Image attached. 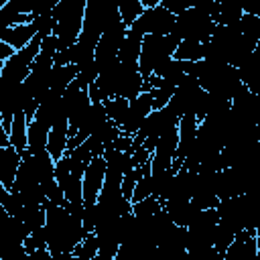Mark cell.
Listing matches in <instances>:
<instances>
[{"mask_svg":"<svg viewBox=\"0 0 260 260\" xmlns=\"http://www.w3.org/2000/svg\"><path fill=\"white\" fill-rule=\"evenodd\" d=\"M160 4H162L169 12H173L175 16H179L181 12H185V10L193 8L195 0H160Z\"/></svg>","mask_w":260,"mask_h":260,"instance_id":"d590c367","label":"cell"},{"mask_svg":"<svg viewBox=\"0 0 260 260\" xmlns=\"http://www.w3.org/2000/svg\"><path fill=\"white\" fill-rule=\"evenodd\" d=\"M22 167L32 175L37 183H43L47 179H55V158L49 154V150L43 152H22Z\"/></svg>","mask_w":260,"mask_h":260,"instance_id":"8fae6325","label":"cell"},{"mask_svg":"<svg viewBox=\"0 0 260 260\" xmlns=\"http://www.w3.org/2000/svg\"><path fill=\"white\" fill-rule=\"evenodd\" d=\"M173 179H175V171L173 169L152 173V197H156L160 203H165L169 199V195H171Z\"/></svg>","mask_w":260,"mask_h":260,"instance_id":"ffe728a7","label":"cell"},{"mask_svg":"<svg viewBox=\"0 0 260 260\" xmlns=\"http://www.w3.org/2000/svg\"><path fill=\"white\" fill-rule=\"evenodd\" d=\"M258 260H260V252H258Z\"/></svg>","mask_w":260,"mask_h":260,"instance_id":"7bdbcfd3","label":"cell"},{"mask_svg":"<svg viewBox=\"0 0 260 260\" xmlns=\"http://www.w3.org/2000/svg\"><path fill=\"white\" fill-rule=\"evenodd\" d=\"M215 26L217 24L211 18V14L207 10H203L201 6H197V2H195L193 8H189L177 16L173 35L179 41H197V43L205 45L211 39Z\"/></svg>","mask_w":260,"mask_h":260,"instance_id":"277c9868","label":"cell"},{"mask_svg":"<svg viewBox=\"0 0 260 260\" xmlns=\"http://www.w3.org/2000/svg\"><path fill=\"white\" fill-rule=\"evenodd\" d=\"M85 6L87 0H59L55 6V37L59 43V51L71 49L81 35L83 18H85Z\"/></svg>","mask_w":260,"mask_h":260,"instance_id":"7a4b0ae2","label":"cell"},{"mask_svg":"<svg viewBox=\"0 0 260 260\" xmlns=\"http://www.w3.org/2000/svg\"><path fill=\"white\" fill-rule=\"evenodd\" d=\"M244 16V8L238 6V4H232V2H219V12H217V18H215V24H221V26H232V24H238Z\"/></svg>","mask_w":260,"mask_h":260,"instance_id":"4316f807","label":"cell"},{"mask_svg":"<svg viewBox=\"0 0 260 260\" xmlns=\"http://www.w3.org/2000/svg\"><path fill=\"white\" fill-rule=\"evenodd\" d=\"M175 59L179 61H189V63H197L205 59V49L203 43L197 41H181L177 51H175Z\"/></svg>","mask_w":260,"mask_h":260,"instance_id":"7402d4cb","label":"cell"},{"mask_svg":"<svg viewBox=\"0 0 260 260\" xmlns=\"http://www.w3.org/2000/svg\"><path fill=\"white\" fill-rule=\"evenodd\" d=\"M175 22H177V16L169 12L162 4H158L156 8H146L142 16L130 28H136L144 37L146 35H173Z\"/></svg>","mask_w":260,"mask_h":260,"instance_id":"52a82bcc","label":"cell"},{"mask_svg":"<svg viewBox=\"0 0 260 260\" xmlns=\"http://www.w3.org/2000/svg\"><path fill=\"white\" fill-rule=\"evenodd\" d=\"M108 173V162L104 156H93L83 175V205H95L104 189Z\"/></svg>","mask_w":260,"mask_h":260,"instance_id":"ba28073f","label":"cell"},{"mask_svg":"<svg viewBox=\"0 0 260 260\" xmlns=\"http://www.w3.org/2000/svg\"><path fill=\"white\" fill-rule=\"evenodd\" d=\"M20 219L26 223V228L32 232V230H39V228H45L47 223V209L45 205H26Z\"/></svg>","mask_w":260,"mask_h":260,"instance_id":"83f0119b","label":"cell"},{"mask_svg":"<svg viewBox=\"0 0 260 260\" xmlns=\"http://www.w3.org/2000/svg\"><path fill=\"white\" fill-rule=\"evenodd\" d=\"M152 197V167L150 162L142 165V175L138 179V185L134 189V195H132V205L134 203H140L144 199Z\"/></svg>","mask_w":260,"mask_h":260,"instance_id":"cb8c5ba5","label":"cell"},{"mask_svg":"<svg viewBox=\"0 0 260 260\" xmlns=\"http://www.w3.org/2000/svg\"><path fill=\"white\" fill-rule=\"evenodd\" d=\"M162 209L173 219V223H177L181 228H187L193 219V213H195L193 203L187 201V199H169V201L162 203Z\"/></svg>","mask_w":260,"mask_h":260,"instance_id":"e0dca14e","label":"cell"},{"mask_svg":"<svg viewBox=\"0 0 260 260\" xmlns=\"http://www.w3.org/2000/svg\"><path fill=\"white\" fill-rule=\"evenodd\" d=\"M140 175H142V167L128 171V173L124 175V179H122V193H124V197L130 199V201H132V195H134V189H136V185H138Z\"/></svg>","mask_w":260,"mask_h":260,"instance_id":"e575fe53","label":"cell"},{"mask_svg":"<svg viewBox=\"0 0 260 260\" xmlns=\"http://www.w3.org/2000/svg\"><path fill=\"white\" fill-rule=\"evenodd\" d=\"M43 187V193L47 197V203H53V205H67L65 201V195H63V189L59 187L57 179H47L41 183Z\"/></svg>","mask_w":260,"mask_h":260,"instance_id":"4dcf8cb0","label":"cell"},{"mask_svg":"<svg viewBox=\"0 0 260 260\" xmlns=\"http://www.w3.org/2000/svg\"><path fill=\"white\" fill-rule=\"evenodd\" d=\"M79 77V67L77 65H63V67H53V73H51V91L55 93H65L67 87Z\"/></svg>","mask_w":260,"mask_h":260,"instance_id":"ac0fdd59","label":"cell"},{"mask_svg":"<svg viewBox=\"0 0 260 260\" xmlns=\"http://www.w3.org/2000/svg\"><path fill=\"white\" fill-rule=\"evenodd\" d=\"M258 140H260V126H258Z\"/></svg>","mask_w":260,"mask_h":260,"instance_id":"b9f144b4","label":"cell"},{"mask_svg":"<svg viewBox=\"0 0 260 260\" xmlns=\"http://www.w3.org/2000/svg\"><path fill=\"white\" fill-rule=\"evenodd\" d=\"M14 53H16V51H14L8 43H2V41H0V65H2V63H6Z\"/></svg>","mask_w":260,"mask_h":260,"instance_id":"74e56055","label":"cell"},{"mask_svg":"<svg viewBox=\"0 0 260 260\" xmlns=\"http://www.w3.org/2000/svg\"><path fill=\"white\" fill-rule=\"evenodd\" d=\"M24 250L26 254H32L37 250H49L47 248V234H45V228H39V230H32L30 236L24 240Z\"/></svg>","mask_w":260,"mask_h":260,"instance_id":"d6a6232c","label":"cell"},{"mask_svg":"<svg viewBox=\"0 0 260 260\" xmlns=\"http://www.w3.org/2000/svg\"><path fill=\"white\" fill-rule=\"evenodd\" d=\"M37 37V28L35 24H16V26H8V28H0V41L8 43L14 51H22L26 45H30Z\"/></svg>","mask_w":260,"mask_h":260,"instance_id":"9a60e30c","label":"cell"},{"mask_svg":"<svg viewBox=\"0 0 260 260\" xmlns=\"http://www.w3.org/2000/svg\"><path fill=\"white\" fill-rule=\"evenodd\" d=\"M160 209H162V203H160L156 197H148V199H144V201L132 205V213H134L136 217H152V215H154L156 211H160Z\"/></svg>","mask_w":260,"mask_h":260,"instance_id":"1f68e13d","label":"cell"},{"mask_svg":"<svg viewBox=\"0 0 260 260\" xmlns=\"http://www.w3.org/2000/svg\"><path fill=\"white\" fill-rule=\"evenodd\" d=\"M177 146H179V128H173L171 132H167L154 152H152V158H150V167H152V173H158V171H169L173 169V160H175V154H177Z\"/></svg>","mask_w":260,"mask_h":260,"instance_id":"30bf717a","label":"cell"},{"mask_svg":"<svg viewBox=\"0 0 260 260\" xmlns=\"http://www.w3.org/2000/svg\"><path fill=\"white\" fill-rule=\"evenodd\" d=\"M112 146L120 152H132V138L130 136H120Z\"/></svg>","mask_w":260,"mask_h":260,"instance_id":"8d00e7d4","label":"cell"},{"mask_svg":"<svg viewBox=\"0 0 260 260\" xmlns=\"http://www.w3.org/2000/svg\"><path fill=\"white\" fill-rule=\"evenodd\" d=\"M43 39L37 35L30 45H26L22 51H16L6 63L0 65V81H12V83H24V79L30 75V69L41 53Z\"/></svg>","mask_w":260,"mask_h":260,"instance_id":"5b68a950","label":"cell"},{"mask_svg":"<svg viewBox=\"0 0 260 260\" xmlns=\"http://www.w3.org/2000/svg\"><path fill=\"white\" fill-rule=\"evenodd\" d=\"M20 162H22V154L12 144L0 148V185L6 191H12V185L16 181Z\"/></svg>","mask_w":260,"mask_h":260,"instance_id":"4fadbf2b","label":"cell"},{"mask_svg":"<svg viewBox=\"0 0 260 260\" xmlns=\"http://www.w3.org/2000/svg\"><path fill=\"white\" fill-rule=\"evenodd\" d=\"M28 260H57L49 250H37L32 254H28Z\"/></svg>","mask_w":260,"mask_h":260,"instance_id":"f35d334b","label":"cell"},{"mask_svg":"<svg viewBox=\"0 0 260 260\" xmlns=\"http://www.w3.org/2000/svg\"><path fill=\"white\" fill-rule=\"evenodd\" d=\"M104 108H106V114H108V120L114 122L118 128L124 124L126 120V114H128V108H130V102L124 100V98H112L108 102H104Z\"/></svg>","mask_w":260,"mask_h":260,"instance_id":"603a6c76","label":"cell"},{"mask_svg":"<svg viewBox=\"0 0 260 260\" xmlns=\"http://www.w3.org/2000/svg\"><path fill=\"white\" fill-rule=\"evenodd\" d=\"M258 244L256 232H240L236 234L232 246L223 254V260H258Z\"/></svg>","mask_w":260,"mask_h":260,"instance_id":"7c38bea8","label":"cell"},{"mask_svg":"<svg viewBox=\"0 0 260 260\" xmlns=\"http://www.w3.org/2000/svg\"><path fill=\"white\" fill-rule=\"evenodd\" d=\"M256 244H258V250H260V230L256 232Z\"/></svg>","mask_w":260,"mask_h":260,"instance_id":"60d3db41","label":"cell"},{"mask_svg":"<svg viewBox=\"0 0 260 260\" xmlns=\"http://www.w3.org/2000/svg\"><path fill=\"white\" fill-rule=\"evenodd\" d=\"M142 41H144V35H140L136 28H128V35H126V39L122 43V49L118 53V61L128 65V67H138Z\"/></svg>","mask_w":260,"mask_h":260,"instance_id":"2e32d148","label":"cell"},{"mask_svg":"<svg viewBox=\"0 0 260 260\" xmlns=\"http://www.w3.org/2000/svg\"><path fill=\"white\" fill-rule=\"evenodd\" d=\"M126 35H128V26L122 20L112 24L102 35V39H100V43L95 47V65H98L100 73L118 61V53L122 49V43H124Z\"/></svg>","mask_w":260,"mask_h":260,"instance_id":"8992f818","label":"cell"},{"mask_svg":"<svg viewBox=\"0 0 260 260\" xmlns=\"http://www.w3.org/2000/svg\"><path fill=\"white\" fill-rule=\"evenodd\" d=\"M55 179H57L61 189H65L67 183L71 181V158H69V154H65L63 158H59L55 162Z\"/></svg>","mask_w":260,"mask_h":260,"instance_id":"836d02e7","label":"cell"},{"mask_svg":"<svg viewBox=\"0 0 260 260\" xmlns=\"http://www.w3.org/2000/svg\"><path fill=\"white\" fill-rule=\"evenodd\" d=\"M146 8L142 6V2L140 0H120L118 2V12H120V18H122V22L130 28L140 16H142V12H144Z\"/></svg>","mask_w":260,"mask_h":260,"instance_id":"d4e9b609","label":"cell"},{"mask_svg":"<svg viewBox=\"0 0 260 260\" xmlns=\"http://www.w3.org/2000/svg\"><path fill=\"white\" fill-rule=\"evenodd\" d=\"M234 238H236V232H234L232 228H228V225H223V223H217L215 234H213V248H215L219 254H225L228 248L232 246Z\"/></svg>","mask_w":260,"mask_h":260,"instance_id":"f546056e","label":"cell"},{"mask_svg":"<svg viewBox=\"0 0 260 260\" xmlns=\"http://www.w3.org/2000/svg\"><path fill=\"white\" fill-rule=\"evenodd\" d=\"M49 132L43 124H39L37 120L28 122V152H43L47 150V142H49Z\"/></svg>","mask_w":260,"mask_h":260,"instance_id":"44dd1931","label":"cell"},{"mask_svg":"<svg viewBox=\"0 0 260 260\" xmlns=\"http://www.w3.org/2000/svg\"><path fill=\"white\" fill-rule=\"evenodd\" d=\"M10 144L22 154L28 148V120L24 116V112H18L14 116L12 128H10Z\"/></svg>","mask_w":260,"mask_h":260,"instance_id":"d6986e66","label":"cell"},{"mask_svg":"<svg viewBox=\"0 0 260 260\" xmlns=\"http://www.w3.org/2000/svg\"><path fill=\"white\" fill-rule=\"evenodd\" d=\"M122 18H120V12H118V2H114V0H87L79 43L95 49L102 35L112 24H116Z\"/></svg>","mask_w":260,"mask_h":260,"instance_id":"6da1fadb","label":"cell"},{"mask_svg":"<svg viewBox=\"0 0 260 260\" xmlns=\"http://www.w3.org/2000/svg\"><path fill=\"white\" fill-rule=\"evenodd\" d=\"M0 203H2V211L8 213L10 217H20L22 211H24V207H26V205L22 203V199H20L18 193L6 191L2 185H0Z\"/></svg>","mask_w":260,"mask_h":260,"instance_id":"484cf974","label":"cell"},{"mask_svg":"<svg viewBox=\"0 0 260 260\" xmlns=\"http://www.w3.org/2000/svg\"><path fill=\"white\" fill-rule=\"evenodd\" d=\"M179 43L181 41L175 35H146L144 37L140 59H138V71L144 77V81L156 71L160 63L175 57Z\"/></svg>","mask_w":260,"mask_h":260,"instance_id":"3957f363","label":"cell"},{"mask_svg":"<svg viewBox=\"0 0 260 260\" xmlns=\"http://www.w3.org/2000/svg\"><path fill=\"white\" fill-rule=\"evenodd\" d=\"M91 260H114V258H110V256H106V254H102V252H100V254H98V256H93Z\"/></svg>","mask_w":260,"mask_h":260,"instance_id":"ab89813d","label":"cell"},{"mask_svg":"<svg viewBox=\"0 0 260 260\" xmlns=\"http://www.w3.org/2000/svg\"><path fill=\"white\" fill-rule=\"evenodd\" d=\"M150 112H152V95H150V91H142L136 100L130 102L126 120H124V124L120 126L122 136L134 138L136 132L142 128V124L146 122V118L150 116Z\"/></svg>","mask_w":260,"mask_h":260,"instance_id":"9c48e42d","label":"cell"},{"mask_svg":"<svg viewBox=\"0 0 260 260\" xmlns=\"http://www.w3.org/2000/svg\"><path fill=\"white\" fill-rule=\"evenodd\" d=\"M67 146H69V118H59L49 132L47 150L57 162L67 154Z\"/></svg>","mask_w":260,"mask_h":260,"instance_id":"5bb4252c","label":"cell"},{"mask_svg":"<svg viewBox=\"0 0 260 260\" xmlns=\"http://www.w3.org/2000/svg\"><path fill=\"white\" fill-rule=\"evenodd\" d=\"M73 254L79 258V260H91L93 256L100 254V244H98V236L95 234H87L73 250Z\"/></svg>","mask_w":260,"mask_h":260,"instance_id":"f1b7e54d","label":"cell"}]
</instances>
